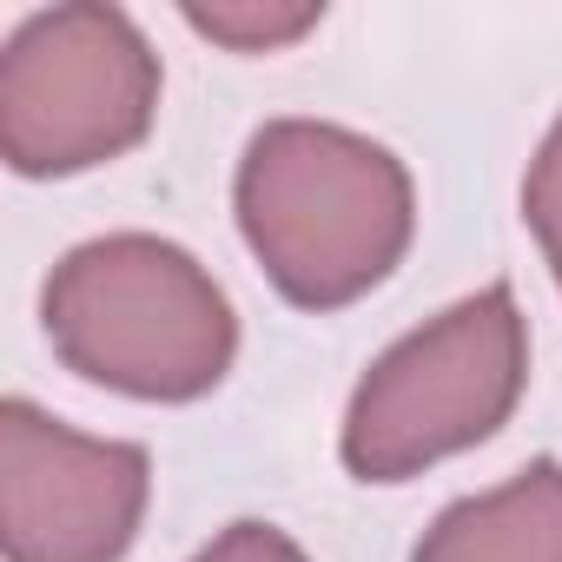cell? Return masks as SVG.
Segmentation results:
<instances>
[{"label": "cell", "instance_id": "obj_1", "mask_svg": "<svg viewBox=\"0 0 562 562\" xmlns=\"http://www.w3.org/2000/svg\"><path fill=\"white\" fill-rule=\"evenodd\" d=\"M411 225L404 159L351 126L271 120L238 159V232L271 285L305 312H338L384 285Z\"/></svg>", "mask_w": 562, "mask_h": 562}, {"label": "cell", "instance_id": "obj_2", "mask_svg": "<svg viewBox=\"0 0 562 562\" xmlns=\"http://www.w3.org/2000/svg\"><path fill=\"white\" fill-rule=\"evenodd\" d=\"M41 318L67 371L146 404H192L238 358L232 299L192 251L153 232L67 251L41 292Z\"/></svg>", "mask_w": 562, "mask_h": 562}, {"label": "cell", "instance_id": "obj_3", "mask_svg": "<svg viewBox=\"0 0 562 562\" xmlns=\"http://www.w3.org/2000/svg\"><path fill=\"white\" fill-rule=\"evenodd\" d=\"M529 331L509 285H490L404 345H391L351 411H345V470L358 483H404L470 443H483L522 397Z\"/></svg>", "mask_w": 562, "mask_h": 562}, {"label": "cell", "instance_id": "obj_4", "mask_svg": "<svg viewBox=\"0 0 562 562\" xmlns=\"http://www.w3.org/2000/svg\"><path fill=\"white\" fill-rule=\"evenodd\" d=\"M159 113V60L120 8L34 14L0 54V153L21 179H67L133 153Z\"/></svg>", "mask_w": 562, "mask_h": 562}, {"label": "cell", "instance_id": "obj_5", "mask_svg": "<svg viewBox=\"0 0 562 562\" xmlns=\"http://www.w3.org/2000/svg\"><path fill=\"white\" fill-rule=\"evenodd\" d=\"M153 496V457L80 437L27 397L0 404V542L8 562H120Z\"/></svg>", "mask_w": 562, "mask_h": 562}, {"label": "cell", "instance_id": "obj_6", "mask_svg": "<svg viewBox=\"0 0 562 562\" xmlns=\"http://www.w3.org/2000/svg\"><path fill=\"white\" fill-rule=\"evenodd\" d=\"M411 562H562V463L536 457L503 490L450 503Z\"/></svg>", "mask_w": 562, "mask_h": 562}, {"label": "cell", "instance_id": "obj_7", "mask_svg": "<svg viewBox=\"0 0 562 562\" xmlns=\"http://www.w3.org/2000/svg\"><path fill=\"white\" fill-rule=\"evenodd\" d=\"M186 21L212 41H225L232 54H271L299 34L318 27V8H186Z\"/></svg>", "mask_w": 562, "mask_h": 562}, {"label": "cell", "instance_id": "obj_8", "mask_svg": "<svg viewBox=\"0 0 562 562\" xmlns=\"http://www.w3.org/2000/svg\"><path fill=\"white\" fill-rule=\"evenodd\" d=\"M522 218L542 238V258H549L555 285H562V120L549 126V139H542V153H536V166L522 179Z\"/></svg>", "mask_w": 562, "mask_h": 562}, {"label": "cell", "instance_id": "obj_9", "mask_svg": "<svg viewBox=\"0 0 562 562\" xmlns=\"http://www.w3.org/2000/svg\"><path fill=\"white\" fill-rule=\"evenodd\" d=\"M192 562H312L285 529H271V522H232L212 549H199Z\"/></svg>", "mask_w": 562, "mask_h": 562}]
</instances>
